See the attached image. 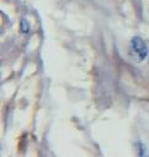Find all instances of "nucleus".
<instances>
[{"label": "nucleus", "mask_w": 149, "mask_h": 157, "mask_svg": "<svg viewBox=\"0 0 149 157\" xmlns=\"http://www.w3.org/2000/svg\"><path fill=\"white\" fill-rule=\"evenodd\" d=\"M129 54L134 61L140 63L148 56L149 48L140 37H133L129 43Z\"/></svg>", "instance_id": "1"}, {"label": "nucleus", "mask_w": 149, "mask_h": 157, "mask_svg": "<svg viewBox=\"0 0 149 157\" xmlns=\"http://www.w3.org/2000/svg\"><path fill=\"white\" fill-rule=\"evenodd\" d=\"M20 29H21V32L23 33V34H26V33H28V31H30V25H28V22H27V20H21V23H20Z\"/></svg>", "instance_id": "2"}]
</instances>
